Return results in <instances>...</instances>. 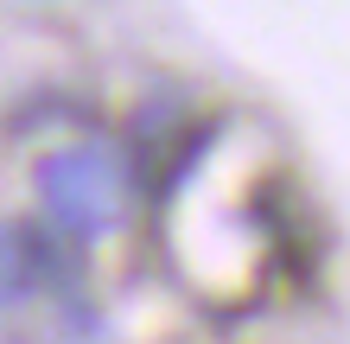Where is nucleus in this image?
<instances>
[{
    "label": "nucleus",
    "instance_id": "f257e3e1",
    "mask_svg": "<svg viewBox=\"0 0 350 344\" xmlns=\"http://www.w3.org/2000/svg\"><path fill=\"white\" fill-rule=\"evenodd\" d=\"M121 191H128V178H121V159L109 147H57L45 153V166H38V198H45L51 224L64 236H102L121 217Z\"/></svg>",
    "mask_w": 350,
    "mask_h": 344
}]
</instances>
